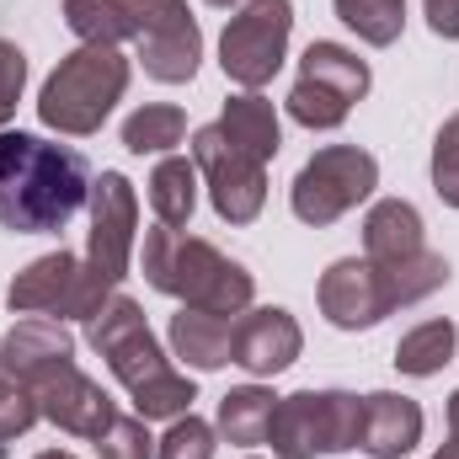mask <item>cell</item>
Listing matches in <instances>:
<instances>
[{
	"instance_id": "cell-37",
	"label": "cell",
	"mask_w": 459,
	"mask_h": 459,
	"mask_svg": "<svg viewBox=\"0 0 459 459\" xmlns=\"http://www.w3.org/2000/svg\"><path fill=\"white\" fill-rule=\"evenodd\" d=\"M5 123H11V113H5V108H0V128H5Z\"/></svg>"
},
{
	"instance_id": "cell-21",
	"label": "cell",
	"mask_w": 459,
	"mask_h": 459,
	"mask_svg": "<svg viewBox=\"0 0 459 459\" xmlns=\"http://www.w3.org/2000/svg\"><path fill=\"white\" fill-rule=\"evenodd\" d=\"M150 209L155 220L171 230H182L198 209V166L187 155H166L155 171H150Z\"/></svg>"
},
{
	"instance_id": "cell-14",
	"label": "cell",
	"mask_w": 459,
	"mask_h": 459,
	"mask_svg": "<svg viewBox=\"0 0 459 459\" xmlns=\"http://www.w3.org/2000/svg\"><path fill=\"white\" fill-rule=\"evenodd\" d=\"M316 299H321V316H326L337 332H368V326H379L390 310H401L390 273H385L379 262H368V256H342V262H332V267L321 273Z\"/></svg>"
},
{
	"instance_id": "cell-19",
	"label": "cell",
	"mask_w": 459,
	"mask_h": 459,
	"mask_svg": "<svg viewBox=\"0 0 459 459\" xmlns=\"http://www.w3.org/2000/svg\"><path fill=\"white\" fill-rule=\"evenodd\" d=\"M230 326H235V316H214V310L182 305L171 316V352L187 368H220V363H230Z\"/></svg>"
},
{
	"instance_id": "cell-7",
	"label": "cell",
	"mask_w": 459,
	"mask_h": 459,
	"mask_svg": "<svg viewBox=\"0 0 459 459\" xmlns=\"http://www.w3.org/2000/svg\"><path fill=\"white\" fill-rule=\"evenodd\" d=\"M108 299L113 294L91 278L86 256H75L65 246L38 256V262H27L11 278V289H5V305L16 316H48V321H91Z\"/></svg>"
},
{
	"instance_id": "cell-3",
	"label": "cell",
	"mask_w": 459,
	"mask_h": 459,
	"mask_svg": "<svg viewBox=\"0 0 459 459\" xmlns=\"http://www.w3.org/2000/svg\"><path fill=\"white\" fill-rule=\"evenodd\" d=\"M144 278L150 289L193 305V310H214V316H240L251 310V294H256V278L230 262L214 240H198L187 230H171V225H155L144 235Z\"/></svg>"
},
{
	"instance_id": "cell-2",
	"label": "cell",
	"mask_w": 459,
	"mask_h": 459,
	"mask_svg": "<svg viewBox=\"0 0 459 459\" xmlns=\"http://www.w3.org/2000/svg\"><path fill=\"white\" fill-rule=\"evenodd\" d=\"M86 337H91V347L108 358V368L117 374V385L134 395V411H139L144 422H160V417L177 422V417H187V406L198 401V385H193L182 368L166 363V352L155 342V332H150L139 299L113 294V299L86 321Z\"/></svg>"
},
{
	"instance_id": "cell-18",
	"label": "cell",
	"mask_w": 459,
	"mask_h": 459,
	"mask_svg": "<svg viewBox=\"0 0 459 459\" xmlns=\"http://www.w3.org/2000/svg\"><path fill=\"white\" fill-rule=\"evenodd\" d=\"M59 358H75V337H70V326H65V321H48V316L11 326V332H5V342H0V363H5L22 385H27L38 368L59 363Z\"/></svg>"
},
{
	"instance_id": "cell-33",
	"label": "cell",
	"mask_w": 459,
	"mask_h": 459,
	"mask_svg": "<svg viewBox=\"0 0 459 459\" xmlns=\"http://www.w3.org/2000/svg\"><path fill=\"white\" fill-rule=\"evenodd\" d=\"M449 444L459 449V390L449 395Z\"/></svg>"
},
{
	"instance_id": "cell-28",
	"label": "cell",
	"mask_w": 459,
	"mask_h": 459,
	"mask_svg": "<svg viewBox=\"0 0 459 459\" xmlns=\"http://www.w3.org/2000/svg\"><path fill=\"white\" fill-rule=\"evenodd\" d=\"M155 459H214V428L204 417H177L166 428V438L155 444Z\"/></svg>"
},
{
	"instance_id": "cell-1",
	"label": "cell",
	"mask_w": 459,
	"mask_h": 459,
	"mask_svg": "<svg viewBox=\"0 0 459 459\" xmlns=\"http://www.w3.org/2000/svg\"><path fill=\"white\" fill-rule=\"evenodd\" d=\"M91 198L86 155L22 128H0V230L54 235Z\"/></svg>"
},
{
	"instance_id": "cell-32",
	"label": "cell",
	"mask_w": 459,
	"mask_h": 459,
	"mask_svg": "<svg viewBox=\"0 0 459 459\" xmlns=\"http://www.w3.org/2000/svg\"><path fill=\"white\" fill-rule=\"evenodd\" d=\"M422 11H428V27L455 43L459 38V0H422Z\"/></svg>"
},
{
	"instance_id": "cell-36",
	"label": "cell",
	"mask_w": 459,
	"mask_h": 459,
	"mask_svg": "<svg viewBox=\"0 0 459 459\" xmlns=\"http://www.w3.org/2000/svg\"><path fill=\"white\" fill-rule=\"evenodd\" d=\"M209 5H220V11H230V5H235V0H209Z\"/></svg>"
},
{
	"instance_id": "cell-17",
	"label": "cell",
	"mask_w": 459,
	"mask_h": 459,
	"mask_svg": "<svg viewBox=\"0 0 459 459\" xmlns=\"http://www.w3.org/2000/svg\"><path fill=\"white\" fill-rule=\"evenodd\" d=\"M417 251H428V240H422V214L406 198H379L363 214V256L368 262H406Z\"/></svg>"
},
{
	"instance_id": "cell-25",
	"label": "cell",
	"mask_w": 459,
	"mask_h": 459,
	"mask_svg": "<svg viewBox=\"0 0 459 459\" xmlns=\"http://www.w3.org/2000/svg\"><path fill=\"white\" fill-rule=\"evenodd\" d=\"M182 134H187V113L171 108V102H150V108L128 113V123H123V144H128L134 155L171 150V144H182Z\"/></svg>"
},
{
	"instance_id": "cell-20",
	"label": "cell",
	"mask_w": 459,
	"mask_h": 459,
	"mask_svg": "<svg viewBox=\"0 0 459 459\" xmlns=\"http://www.w3.org/2000/svg\"><path fill=\"white\" fill-rule=\"evenodd\" d=\"M220 128H225L246 155H256V160H273V155H278V144H283L278 113H273V102H267L262 91H240V97H230Z\"/></svg>"
},
{
	"instance_id": "cell-26",
	"label": "cell",
	"mask_w": 459,
	"mask_h": 459,
	"mask_svg": "<svg viewBox=\"0 0 459 459\" xmlns=\"http://www.w3.org/2000/svg\"><path fill=\"white\" fill-rule=\"evenodd\" d=\"M332 5L368 48H390L406 27V0H332Z\"/></svg>"
},
{
	"instance_id": "cell-35",
	"label": "cell",
	"mask_w": 459,
	"mask_h": 459,
	"mask_svg": "<svg viewBox=\"0 0 459 459\" xmlns=\"http://www.w3.org/2000/svg\"><path fill=\"white\" fill-rule=\"evenodd\" d=\"M433 459H459V449H455V444H449V449H438V455H433Z\"/></svg>"
},
{
	"instance_id": "cell-13",
	"label": "cell",
	"mask_w": 459,
	"mask_h": 459,
	"mask_svg": "<svg viewBox=\"0 0 459 459\" xmlns=\"http://www.w3.org/2000/svg\"><path fill=\"white\" fill-rule=\"evenodd\" d=\"M27 390H32L38 411H43L59 433H70V438H91V444H97L117 417L113 395H108L91 374H81L75 358H59V363L38 368V374L27 379Z\"/></svg>"
},
{
	"instance_id": "cell-6",
	"label": "cell",
	"mask_w": 459,
	"mask_h": 459,
	"mask_svg": "<svg viewBox=\"0 0 459 459\" xmlns=\"http://www.w3.org/2000/svg\"><path fill=\"white\" fill-rule=\"evenodd\" d=\"M374 187H379V160L368 150H358V144H326V150H316L299 166V177L289 187V204H294V214L305 225L326 230V225H337L342 214H352Z\"/></svg>"
},
{
	"instance_id": "cell-30",
	"label": "cell",
	"mask_w": 459,
	"mask_h": 459,
	"mask_svg": "<svg viewBox=\"0 0 459 459\" xmlns=\"http://www.w3.org/2000/svg\"><path fill=\"white\" fill-rule=\"evenodd\" d=\"M102 459H155V438L144 428V417H113V428L97 438Z\"/></svg>"
},
{
	"instance_id": "cell-10",
	"label": "cell",
	"mask_w": 459,
	"mask_h": 459,
	"mask_svg": "<svg viewBox=\"0 0 459 459\" xmlns=\"http://www.w3.org/2000/svg\"><path fill=\"white\" fill-rule=\"evenodd\" d=\"M363 97H368V65L342 43H310L299 59V81L289 91V117L305 128H337Z\"/></svg>"
},
{
	"instance_id": "cell-22",
	"label": "cell",
	"mask_w": 459,
	"mask_h": 459,
	"mask_svg": "<svg viewBox=\"0 0 459 459\" xmlns=\"http://www.w3.org/2000/svg\"><path fill=\"white\" fill-rule=\"evenodd\" d=\"M273 406H278V395L262 390V385H240V390H230L225 401H220V433H225V444H235V449H256V444H267Z\"/></svg>"
},
{
	"instance_id": "cell-5",
	"label": "cell",
	"mask_w": 459,
	"mask_h": 459,
	"mask_svg": "<svg viewBox=\"0 0 459 459\" xmlns=\"http://www.w3.org/2000/svg\"><path fill=\"white\" fill-rule=\"evenodd\" d=\"M363 433V401L347 390H299L273 406L267 444L278 459H316L358 449Z\"/></svg>"
},
{
	"instance_id": "cell-23",
	"label": "cell",
	"mask_w": 459,
	"mask_h": 459,
	"mask_svg": "<svg viewBox=\"0 0 459 459\" xmlns=\"http://www.w3.org/2000/svg\"><path fill=\"white\" fill-rule=\"evenodd\" d=\"M455 321H422L417 332H406L401 347H395V368L401 374H411V379H428V374H438L449 358H455Z\"/></svg>"
},
{
	"instance_id": "cell-8",
	"label": "cell",
	"mask_w": 459,
	"mask_h": 459,
	"mask_svg": "<svg viewBox=\"0 0 459 459\" xmlns=\"http://www.w3.org/2000/svg\"><path fill=\"white\" fill-rule=\"evenodd\" d=\"M289 32H294V0H246L220 38L225 75L246 91H262L289 59Z\"/></svg>"
},
{
	"instance_id": "cell-34",
	"label": "cell",
	"mask_w": 459,
	"mask_h": 459,
	"mask_svg": "<svg viewBox=\"0 0 459 459\" xmlns=\"http://www.w3.org/2000/svg\"><path fill=\"white\" fill-rule=\"evenodd\" d=\"M38 459H75V455H65V449H43Z\"/></svg>"
},
{
	"instance_id": "cell-27",
	"label": "cell",
	"mask_w": 459,
	"mask_h": 459,
	"mask_svg": "<svg viewBox=\"0 0 459 459\" xmlns=\"http://www.w3.org/2000/svg\"><path fill=\"white\" fill-rule=\"evenodd\" d=\"M38 417H43V411H38L32 390H27V385L0 363V455H5V449H11L32 422H38Z\"/></svg>"
},
{
	"instance_id": "cell-16",
	"label": "cell",
	"mask_w": 459,
	"mask_h": 459,
	"mask_svg": "<svg viewBox=\"0 0 459 459\" xmlns=\"http://www.w3.org/2000/svg\"><path fill=\"white\" fill-rule=\"evenodd\" d=\"M422 444V406L411 395H395V390H374L363 395V433H358V449L374 459H401Z\"/></svg>"
},
{
	"instance_id": "cell-15",
	"label": "cell",
	"mask_w": 459,
	"mask_h": 459,
	"mask_svg": "<svg viewBox=\"0 0 459 459\" xmlns=\"http://www.w3.org/2000/svg\"><path fill=\"white\" fill-rule=\"evenodd\" d=\"M305 347V332L289 310L278 305H262V310H240L235 326H230V363H240L246 374L256 379H273L283 374Z\"/></svg>"
},
{
	"instance_id": "cell-11",
	"label": "cell",
	"mask_w": 459,
	"mask_h": 459,
	"mask_svg": "<svg viewBox=\"0 0 459 459\" xmlns=\"http://www.w3.org/2000/svg\"><path fill=\"white\" fill-rule=\"evenodd\" d=\"M193 166L209 182L214 214L225 225H251L262 214V204H267V160L246 155L220 123H209V128L193 134Z\"/></svg>"
},
{
	"instance_id": "cell-12",
	"label": "cell",
	"mask_w": 459,
	"mask_h": 459,
	"mask_svg": "<svg viewBox=\"0 0 459 459\" xmlns=\"http://www.w3.org/2000/svg\"><path fill=\"white\" fill-rule=\"evenodd\" d=\"M91 240H86V267L91 278L117 294V283L128 278V262H134V240H139V198H134V182L123 171H102L91 177Z\"/></svg>"
},
{
	"instance_id": "cell-31",
	"label": "cell",
	"mask_w": 459,
	"mask_h": 459,
	"mask_svg": "<svg viewBox=\"0 0 459 459\" xmlns=\"http://www.w3.org/2000/svg\"><path fill=\"white\" fill-rule=\"evenodd\" d=\"M22 86H27V54H22L11 38H0V108H5V113H16Z\"/></svg>"
},
{
	"instance_id": "cell-4",
	"label": "cell",
	"mask_w": 459,
	"mask_h": 459,
	"mask_svg": "<svg viewBox=\"0 0 459 459\" xmlns=\"http://www.w3.org/2000/svg\"><path fill=\"white\" fill-rule=\"evenodd\" d=\"M123 91H128V59L117 48H108V43H81L43 81L38 117L54 134L86 139V134H97L108 123V113L123 102Z\"/></svg>"
},
{
	"instance_id": "cell-24",
	"label": "cell",
	"mask_w": 459,
	"mask_h": 459,
	"mask_svg": "<svg viewBox=\"0 0 459 459\" xmlns=\"http://www.w3.org/2000/svg\"><path fill=\"white\" fill-rule=\"evenodd\" d=\"M65 27L81 38V43H128L134 27H128V11L123 0H65Z\"/></svg>"
},
{
	"instance_id": "cell-9",
	"label": "cell",
	"mask_w": 459,
	"mask_h": 459,
	"mask_svg": "<svg viewBox=\"0 0 459 459\" xmlns=\"http://www.w3.org/2000/svg\"><path fill=\"white\" fill-rule=\"evenodd\" d=\"M123 11H128L144 75L160 86H187L204 59V32H198L187 0H123Z\"/></svg>"
},
{
	"instance_id": "cell-29",
	"label": "cell",
	"mask_w": 459,
	"mask_h": 459,
	"mask_svg": "<svg viewBox=\"0 0 459 459\" xmlns=\"http://www.w3.org/2000/svg\"><path fill=\"white\" fill-rule=\"evenodd\" d=\"M433 193L459 209V113L438 128V139H433Z\"/></svg>"
}]
</instances>
